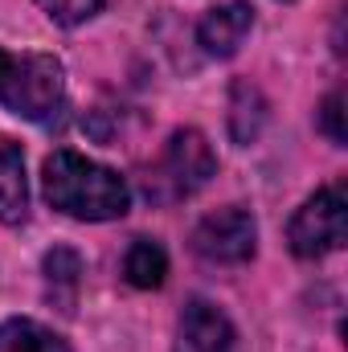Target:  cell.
I'll return each mask as SVG.
<instances>
[{"label":"cell","instance_id":"cell-1","mask_svg":"<svg viewBox=\"0 0 348 352\" xmlns=\"http://www.w3.org/2000/svg\"><path fill=\"white\" fill-rule=\"evenodd\" d=\"M41 184H45V201L78 221H111V217H123L131 205V188L123 176L70 148L45 160Z\"/></svg>","mask_w":348,"mask_h":352},{"label":"cell","instance_id":"cell-2","mask_svg":"<svg viewBox=\"0 0 348 352\" xmlns=\"http://www.w3.org/2000/svg\"><path fill=\"white\" fill-rule=\"evenodd\" d=\"M66 98L62 62L50 54H8L0 50V107L17 119L45 123Z\"/></svg>","mask_w":348,"mask_h":352},{"label":"cell","instance_id":"cell-3","mask_svg":"<svg viewBox=\"0 0 348 352\" xmlns=\"http://www.w3.org/2000/svg\"><path fill=\"white\" fill-rule=\"evenodd\" d=\"M348 234V201L340 184L320 188L316 197L303 201V209L287 226V242L299 258H324L345 246Z\"/></svg>","mask_w":348,"mask_h":352},{"label":"cell","instance_id":"cell-4","mask_svg":"<svg viewBox=\"0 0 348 352\" xmlns=\"http://www.w3.org/2000/svg\"><path fill=\"white\" fill-rule=\"evenodd\" d=\"M254 242H259V226L246 209L230 205V209H217L209 213L197 230H193V250L197 258L213 266H238L254 254Z\"/></svg>","mask_w":348,"mask_h":352},{"label":"cell","instance_id":"cell-5","mask_svg":"<svg viewBox=\"0 0 348 352\" xmlns=\"http://www.w3.org/2000/svg\"><path fill=\"white\" fill-rule=\"evenodd\" d=\"M160 173L173 184L176 197H188L201 184H209V176L217 173V160H213L209 140L201 131H193V127L173 131V140L164 144V156H160Z\"/></svg>","mask_w":348,"mask_h":352},{"label":"cell","instance_id":"cell-6","mask_svg":"<svg viewBox=\"0 0 348 352\" xmlns=\"http://www.w3.org/2000/svg\"><path fill=\"white\" fill-rule=\"evenodd\" d=\"M173 352H234V328L209 299H188L176 324Z\"/></svg>","mask_w":348,"mask_h":352},{"label":"cell","instance_id":"cell-7","mask_svg":"<svg viewBox=\"0 0 348 352\" xmlns=\"http://www.w3.org/2000/svg\"><path fill=\"white\" fill-rule=\"evenodd\" d=\"M254 29V8L234 0V4H217L213 12L201 16L197 25V45L209 54V58H234L242 50V41L250 37Z\"/></svg>","mask_w":348,"mask_h":352},{"label":"cell","instance_id":"cell-8","mask_svg":"<svg viewBox=\"0 0 348 352\" xmlns=\"http://www.w3.org/2000/svg\"><path fill=\"white\" fill-rule=\"evenodd\" d=\"M29 213V184H25V160L12 140L0 135V221L17 226Z\"/></svg>","mask_w":348,"mask_h":352},{"label":"cell","instance_id":"cell-9","mask_svg":"<svg viewBox=\"0 0 348 352\" xmlns=\"http://www.w3.org/2000/svg\"><path fill=\"white\" fill-rule=\"evenodd\" d=\"M262 123H266V98L259 94V87L238 78L230 90V135H234V144L259 140Z\"/></svg>","mask_w":348,"mask_h":352},{"label":"cell","instance_id":"cell-10","mask_svg":"<svg viewBox=\"0 0 348 352\" xmlns=\"http://www.w3.org/2000/svg\"><path fill=\"white\" fill-rule=\"evenodd\" d=\"M123 274H127V283H131V287L152 291V287H160V283H164V274H168V254H164L156 242L135 238V242L127 246V254H123Z\"/></svg>","mask_w":348,"mask_h":352},{"label":"cell","instance_id":"cell-11","mask_svg":"<svg viewBox=\"0 0 348 352\" xmlns=\"http://www.w3.org/2000/svg\"><path fill=\"white\" fill-rule=\"evenodd\" d=\"M0 352H70V344L37 320H8L0 324Z\"/></svg>","mask_w":348,"mask_h":352},{"label":"cell","instance_id":"cell-12","mask_svg":"<svg viewBox=\"0 0 348 352\" xmlns=\"http://www.w3.org/2000/svg\"><path fill=\"white\" fill-rule=\"evenodd\" d=\"M78 274H83V258H78L74 250L58 246V250L45 254V278H50V287H66V291H74V287H78Z\"/></svg>","mask_w":348,"mask_h":352},{"label":"cell","instance_id":"cell-13","mask_svg":"<svg viewBox=\"0 0 348 352\" xmlns=\"http://www.w3.org/2000/svg\"><path fill=\"white\" fill-rule=\"evenodd\" d=\"M58 25H83L87 16H94L98 12V4L102 0H37Z\"/></svg>","mask_w":348,"mask_h":352},{"label":"cell","instance_id":"cell-14","mask_svg":"<svg viewBox=\"0 0 348 352\" xmlns=\"http://www.w3.org/2000/svg\"><path fill=\"white\" fill-rule=\"evenodd\" d=\"M320 127H324V135H328L332 144H345V94H340V90H332V94L324 98V107H320Z\"/></svg>","mask_w":348,"mask_h":352}]
</instances>
